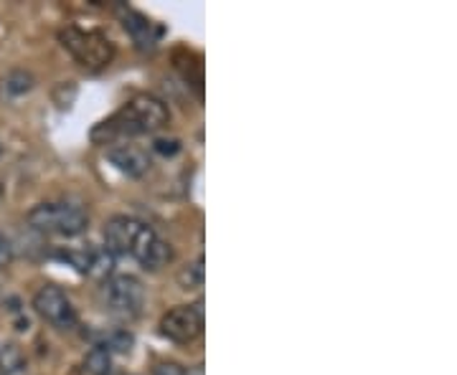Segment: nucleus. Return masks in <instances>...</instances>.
Here are the masks:
<instances>
[{
	"label": "nucleus",
	"instance_id": "6",
	"mask_svg": "<svg viewBox=\"0 0 457 375\" xmlns=\"http://www.w3.org/2000/svg\"><path fill=\"white\" fill-rule=\"evenodd\" d=\"M104 299H107V307L117 314L135 317L143 310V302H145L143 281L132 274H117L104 284Z\"/></svg>",
	"mask_w": 457,
	"mask_h": 375
},
{
	"label": "nucleus",
	"instance_id": "13",
	"mask_svg": "<svg viewBox=\"0 0 457 375\" xmlns=\"http://www.w3.org/2000/svg\"><path fill=\"white\" fill-rule=\"evenodd\" d=\"M87 371L92 375H112V355L107 347H95L87 355Z\"/></svg>",
	"mask_w": 457,
	"mask_h": 375
},
{
	"label": "nucleus",
	"instance_id": "3",
	"mask_svg": "<svg viewBox=\"0 0 457 375\" xmlns=\"http://www.w3.org/2000/svg\"><path fill=\"white\" fill-rule=\"evenodd\" d=\"M59 38H62V46L87 69H102V66L112 61V41L107 36H102V33L82 31V29L69 26V29L59 33Z\"/></svg>",
	"mask_w": 457,
	"mask_h": 375
},
{
	"label": "nucleus",
	"instance_id": "7",
	"mask_svg": "<svg viewBox=\"0 0 457 375\" xmlns=\"http://www.w3.org/2000/svg\"><path fill=\"white\" fill-rule=\"evenodd\" d=\"M130 257H135L137 264L143 269H147V272H158V269H163L165 264L173 259V249L165 244L163 239L150 229V226L143 224L140 231H137V239H135V244L130 249Z\"/></svg>",
	"mask_w": 457,
	"mask_h": 375
},
{
	"label": "nucleus",
	"instance_id": "18",
	"mask_svg": "<svg viewBox=\"0 0 457 375\" xmlns=\"http://www.w3.org/2000/svg\"><path fill=\"white\" fill-rule=\"evenodd\" d=\"M0 155H3V145H0Z\"/></svg>",
	"mask_w": 457,
	"mask_h": 375
},
{
	"label": "nucleus",
	"instance_id": "4",
	"mask_svg": "<svg viewBox=\"0 0 457 375\" xmlns=\"http://www.w3.org/2000/svg\"><path fill=\"white\" fill-rule=\"evenodd\" d=\"M33 310L38 312L51 327L56 330H74L77 327V310L71 299L56 284H44L33 294Z\"/></svg>",
	"mask_w": 457,
	"mask_h": 375
},
{
	"label": "nucleus",
	"instance_id": "5",
	"mask_svg": "<svg viewBox=\"0 0 457 375\" xmlns=\"http://www.w3.org/2000/svg\"><path fill=\"white\" fill-rule=\"evenodd\" d=\"M161 332L173 343H194L204 332V302L180 305L165 312L161 320Z\"/></svg>",
	"mask_w": 457,
	"mask_h": 375
},
{
	"label": "nucleus",
	"instance_id": "14",
	"mask_svg": "<svg viewBox=\"0 0 457 375\" xmlns=\"http://www.w3.org/2000/svg\"><path fill=\"white\" fill-rule=\"evenodd\" d=\"M153 150L158 152V155H165V158H173V155H179L180 152V143L179 140H168V137H161V140H155L153 143Z\"/></svg>",
	"mask_w": 457,
	"mask_h": 375
},
{
	"label": "nucleus",
	"instance_id": "12",
	"mask_svg": "<svg viewBox=\"0 0 457 375\" xmlns=\"http://www.w3.org/2000/svg\"><path fill=\"white\" fill-rule=\"evenodd\" d=\"M204 257H196L191 264H186L179 272V284L183 289H198L204 287Z\"/></svg>",
	"mask_w": 457,
	"mask_h": 375
},
{
	"label": "nucleus",
	"instance_id": "11",
	"mask_svg": "<svg viewBox=\"0 0 457 375\" xmlns=\"http://www.w3.org/2000/svg\"><path fill=\"white\" fill-rule=\"evenodd\" d=\"M33 89V77L29 71H11L3 82H0V92H3V97H21V94H26V92H31Z\"/></svg>",
	"mask_w": 457,
	"mask_h": 375
},
{
	"label": "nucleus",
	"instance_id": "2",
	"mask_svg": "<svg viewBox=\"0 0 457 375\" xmlns=\"http://www.w3.org/2000/svg\"><path fill=\"white\" fill-rule=\"evenodd\" d=\"M29 224L36 231L56 233V236H79L89 226V213L82 203L71 200H54V203H38L29 211Z\"/></svg>",
	"mask_w": 457,
	"mask_h": 375
},
{
	"label": "nucleus",
	"instance_id": "10",
	"mask_svg": "<svg viewBox=\"0 0 457 375\" xmlns=\"http://www.w3.org/2000/svg\"><path fill=\"white\" fill-rule=\"evenodd\" d=\"M125 29L130 31V36L135 38V44L140 46V49H153L155 46V41H158V33L153 31V23L147 20L145 16H140V13H135V11H128L125 16Z\"/></svg>",
	"mask_w": 457,
	"mask_h": 375
},
{
	"label": "nucleus",
	"instance_id": "1",
	"mask_svg": "<svg viewBox=\"0 0 457 375\" xmlns=\"http://www.w3.org/2000/svg\"><path fill=\"white\" fill-rule=\"evenodd\" d=\"M168 122H170V112H168L163 99L153 97V94H137L117 115L95 127L92 137L104 132V137L99 143H107L120 135H145V132L163 130Z\"/></svg>",
	"mask_w": 457,
	"mask_h": 375
},
{
	"label": "nucleus",
	"instance_id": "8",
	"mask_svg": "<svg viewBox=\"0 0 457 375\" xmlns=\"http://www.w3.org/2000/svg\"><path fill=\"white\" fill-rule=\"evenodd\" d=\"M140 226L143 224L137 218H130V216H112L107 221V226H104V246H107V251L114 254V257L130 254Z\"/></svg>",
	"mask_w": 457,
	"mask_h": 375
},
{
	"label": "nucleus",
	"instance_id": "9",
	"mask_svg": "<svg viewBox=\"0 0 457 375\" xmlns=\"http://www.w3.org/2000/svg\"><path fill=\"white\" fill-rule=\"evenodd\" d=\"M107 158H110V163H112L120 173H125L128 178H140V175H145L147 170H150V158H147V152L135 145L110 147V150H107Z\"/></svg>",
	"mask_w": 457,
	"mask_h": 375
},
{
	"label": "nucleus",
	"instance_id": "16",
	"mask_svg": "<svg viewBox=\"0 0 457 375\" xmlns=\"http://www.w3.org/2000/svg\"><path fill=\"white\" fill-rule=\"evenodd\" d=\"M11 264V244H8V239L0 233V269H5Z\"/></svg>",
	"mask_w": 457,
	"mask_h": 375
},
{
	"label": "nucleus",
	"instance_id": "15",
	"mask_svg": "<svg viewBox=\"0 0 457 375\" xmlns=\"http://www.w3.org/2000/svg\"><path fill=\"white\" fill-rule=\"evenodd\" d=\"M153 375H186V371L180 368L179 363H158L153 368Z\"/></svg>",
	"mask_w": 457,
	"mask_h": 375
},
{
	"label": "nucleus",
	"instance_id": "17",
	"mask_svg": "<svg viewBox=\"0 0 457 375\" xmlns=\"http://www.w3.org/2000/svg\"><path fill=\"white\" fill-rule=\"evenodd\" d=\"M186 375H204V371H201V365H196V368H188Z\"/></svg>",
	"mask_w": 457,
	"mask_h": 375
}]
</instances>
